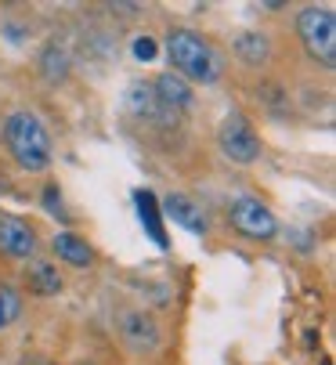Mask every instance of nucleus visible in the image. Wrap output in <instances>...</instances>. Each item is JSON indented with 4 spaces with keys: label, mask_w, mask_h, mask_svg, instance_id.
Instances as JSON below:
<instances>
[{
    "label": "nucleus",
    "mask_w": 336,
    "mask_h": 365,
    "mask_svg": "<svg viewBox=\"0 0 336 365\" xmlns=\"http://www.w3.org/2000/svg\"><path fill=\"white\" fill-rule=\"evenodd\" d=\"M4 138H8V148L19 160V167H26V170L51 167V138L33 113H11L4 123Z\"/></svg>",
    "instance_id": "1"
},
{
    "label": "nucleus",
    "mask_w": 336,
    "mask_h": 365,
    "mask_svg": "<svg viewBox=\"0 0 336 365\" xmlns=\"http://www.w3.org/2000/svg\"><path fill=\"white\" fill-rule=\"evenodd\" d=\"M166 51H170V62L181 76L195 80V83H213L220 66H217V55L213 47L199 36V33H188V29H170L166 36Z\"/></svg>",
    "instance_id": "2"
},
{
    "label": "nucleus",
    "mask_w": 336,
    "mask_h": 365,
    "mask_svg": "<svg viewBox=\"0 0 336 365\" xmlns=\"http://www.w3.org/2000/svg\"><path fill=\"white\" fill-rule=\"evenodd\" d=\"M300 40L307 43V51L322 66H332L336 62V19H332V8H307L300 15Z\"/></svg>",
    "instance_id": "3"
},
{
    "label": "nucleus",
    "mask_w": 336,
    "mask_h": 365,
    "mask_svg": "<svg viewBox=\"0 0 336 365\" xmlns=\"http://www.w3.org/2000/svg\"><path fill=\"white\" fill-rule=\"evenodd\" d=\"M220 152L228 155L232 163H253L260 155V138L253 134V127L243 113H232L220 123Z\"/></svg>",
    "instance_id": "4"
},
{
    "label": "nucleus",
    "mask_w": 336,
    "mask_h": 365,
    "mask_svg": "<svg viewBox=\"0 0 336 365\" xmlns=\"http://www.w3.org/2000/svg\"><path fill=\"white\" fill-rule=\"evenodd\" d=\"M228 217H232V225H235L243 235H250V239H271V235L278 232L275 214L268 210L260 199H235Z\"/></svg>",
    "instance_id": "5"
},
{
    "label": "nucleus",
    "mask_w": 336,
    "mask_h": 365,
    "mask_svg": "<svg viewBox=\"0 0 336 365\" xmlns=\"http://www.w3.org/2000/svg\"><path fill=\"white\" fill-rule=\"evenodd\" d=\"M36 250V235L26 221L11 217V214H0V253L8 257H29Z\"/></svg>",
    "instance_id": "6"
},
{
    "label": "nucleus",
    "mask_w": 336,
    "mask_h": 365,
    "mask_svg": "<svg viewBox=\"0 0 336 365\" xmlns=\"http://www.w3.org/2000/svg\"><path fill=\"white\" fill-rule=\"evenodd\" d=\"M156 101L163 109H174V113H181V109H188L192 106V87L178 76V73H163L159 80H156Z\"/></svg>",
    "instance_id": "7"
},
{
    "label": "nucleus",
    "mask_w": 336,
    "mask_h": 365,
    "mask_svg": "<svg viewBox=\"0 0 336 365\" xmlns=\"http://www.w3.org/2000/svg\"><path fill=\"white\" fill-rule=\"evenodd\" d=\"M166 214H170V221H178L181 228H188V232H206V225H203V217H199V210H195V202L192 199H185V195H166Z\"/></svg>",
    "instance_id": "8"
},
{
    "label": "nucleus",
    "mask_w": 336,
    "mask_h": 365,
    "mask_svg": "<svg viewBox=\"0 0 336 365\" xmlns=\"http://www.w3.org/2000/svg\"><path fill=\"white\" fill-rule=\"evenodd\" d=\"M54 253H58L62 260H69V264H76V268H83V264H91L94 260V253H91V246L80 239V235H73V232H62V235H54Z\"/></svg>",
    "instance_id": "9"
},
{
    "label": "nucleus",
    "mask_w": 336,
    "mask_h": 365,
    "mask_svg": "<svg viewBox=\"0 0 336 365\" xmlns=\"http://www.w3.org/2000/svg\"><path fill=\"white\" fill-rule=\"evenodd\" d=\"M134 202H138L141 225H145V232L152 235V242H156L159 250H166V235H163V225H159V210H156V195H152V192H138V195H134Z\"/></svg>",
    "instance_id": "10"
},
{
    "label": "nucleus",
    "mask_w": 336,
    "mask_h": 365,
    "mask_svg": "<svg viewBox=\"0 0 336 365\" xmlns=\"http://www.w3.org/2000/svg\"><path fill=\"white\" fill-rule=\"evenodd\" d=\"M235 55H239L246 66H264L268 55H271L268 36H260V33H243V36L235 40Z\"/></svg>",
    "instance_id": "11"
},
{
    "label": "nucleus",
    "mask_w": 336,
    "mask_h": 365,
    "mask_svg": "<svg viewBox=\"0 0 336 365\" xmlns=\"http://www.w3.org/2000/svg\"><path fill=\"white\" fill-rule=\"evenodd\" d=\"M123 333H127V340L134 347H156V340H159V329H156V322L148 315H127L123 319Z\"/></svg>",
    "instance_id": "12"
},
{
    "label": "nucleus",
    "mask_w": 336,
    "mask_h": 365,
    "mask_svg": "<svg viewBox=\"0 0 336 365\" xmlns=\"http://www.w3.org/2000/svg\"><path fill=\"white\" fill-rule=\"evenodd\" d=\"M127 101H131V113L134 116H156L163 106L156 101V91H152V83H131V91H127Z\"/></svg>",
    "instance_id": "13"
},
{
    "label": "nucleus",
    "mask_w": 336,
    "mask_h": 365,
    "mask_svg": "<svg viewBox=\"0 0 336 365\" xmlns=\"http://www.w3.org/2000/svg\"><path fill=\"white\" fill-rule=\"evenodd\" d=\"M29 289L51 297V293H58V289H62V279H58V272H54L51 264L36 260V264H29Z\"/></svg>",
    "instance_id": "14"
},
{
    "label": "nucleus",
    "mask_w": 336,
    "mask_h": 365,
    "mask_svg": "<svg viewBox=\"0 0 336 365\" xmlns=\"http://www.w3.org/2000/svg\"><path fill=\"white\" fill-rule=\"evenodd\" d=\"M19 315H22V297H19L11 286H4V282H0V329H4V326H11Z\"/></svg>",
    "instance_id": "15"
},
{
    "label": "nucleus",
    "mask_w": 336,
    "mask_h": 365,
    "mask_svg": "<svg viewBox=\"0 0 336 365\" xmlns=\"http://www.w3.org/2000/svg\"><path fill=\"white\" fill-rule=\"evenodd\" d=\"M44 69H47V76H51V80H58V76L66 73V58L58 55V47H51V51H47V58H44Z\"/></svg>",
    "instance_id": "16"
},
{
    "label": "nucleus",
    "mask_w": 336,
    "mask_h": 365,
    "mask_svg": "<svg viewBox=\"0 0 336 365\" xmlns=\"http://www.w3.org/2000/svg\"><path fill=\"white\" fill-rule=\"evenodd\" d=\"M134 58L138 62H152L156 58V40L152 36H138L134 40Z\"/></svg>",
    "instance_id": "17"
},
{
    "label": "nucleus",
    "mask_w": 336,
    "mask_h": 365,
    "mask_svg": "<svg viewBox=\"0 0 336 365\" xmlns=\"http://www.w3.org/2000/svg\"><path fill=\"white\" fill-rule=\"evenodd\" d=\"M44 206L51 214H62V195H58V185H47L44 188Z\"/></svg>",
    "instance_id": "18"
},
{
    "label": "nucleus",
    "mask_w": 336,
    "mask_h": 365,
    "mask_svg": "<svg viewBox=\"0 0 336 365\" xmlns=\"http://www.w3.org/2000/svg\"><path fill=\"white\" fill-rule=\"evenodd\" d=\"M83 365H87V361H83Z\"/></svg>",
    "instance_id": "19"
},
{
    "label": "nucleus",
    "mask_w": 336,
    "mask_h": 365,
    "mask_svg": "<svg viewBox=\"0 0 336 365\" xmlns=\"http://www.w3.org/2000/svg\"><path fill=\"white\" fill-rule=\"evenodd\" d=\"M26 365H29V361H26Z\"/></svg>",
    "instance_id": "20"
}]
</instances>
